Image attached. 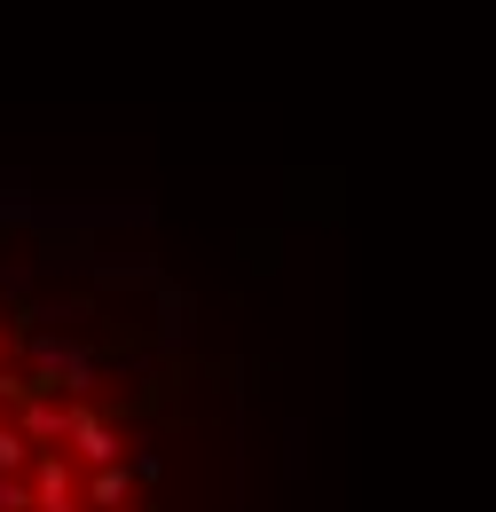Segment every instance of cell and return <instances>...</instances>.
Wrapping results in <instances>:
<instances>
[{
    "label": "cell",
    "instance_id": "1",
    "mask_svg": "<svg viewBox=\"0 0 496 512\" xmlns=\"http://www.w3.org/2000/svg\"><path fill=\"white\" fill-rule=\"evenodd\" d=\"M221 442L174 276L0 197V512H213Z\"/></svg>",
    "mask_w": 496,
    "mask_h": 512
}]
</instances>
